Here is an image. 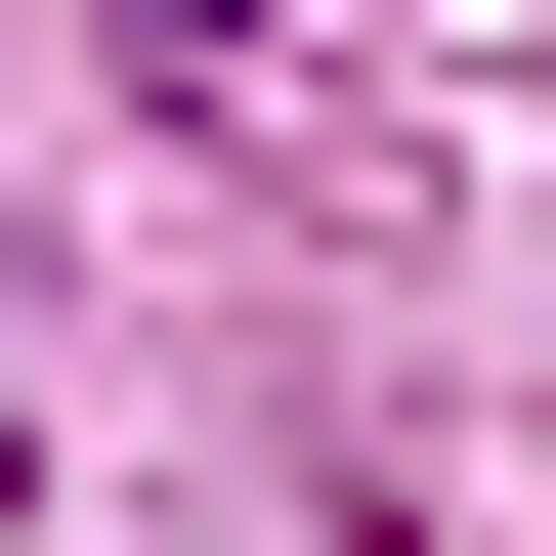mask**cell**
<instances>
[{"label": "cell", "instance_id": "obj_1", "mask_svg": "<svg viewBox=\"0 0 556 556\" xmlns=\"http://www.w3.org/2000/svg\"><path fill=\"white\" fill-rule=\"evenodd\" d=\"M129 43H257V0H129Z\"/></svg>", "mask_w": 556, "mask_h": 556}]
</instances>
